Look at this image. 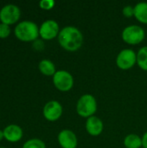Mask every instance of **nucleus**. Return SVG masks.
<instances>
[{
  "label": "nucleus",
  "instance_id": "nucleus-16",
  "mask_svg": "<svg viewBox=\"0 0 147 148\" xmlns=\"http://www.w3.org/2000/svg\"><path fill=\"white\" fill-rule=\"evenodd\" d=\"M137 64L142 70L147 71V46L140 48L138 51Z\"/></svg>",
  "mask_w": 147,
  "mask_h": 148
},
{
  "label": "nucleus",
  "instance_id": "nucleus-13",
  "mask_svg": "<svg viewBox=\"0 0 147 148\" xmlns=\"http://www.w3.org/2000/svg\"><path fill=\"white\" fill-rule=\"evenodd\" d=\"M134 16L141 23L147 24V3L140 2L134 6Z\"/></svg>",
  "mask_w": 147,
  "mask_h": 148
},
{
  "label": "nucleus",
  "instance_id": "nucleus-4",
  "mask_svg": "<svg viewBox=\"0 0 147 148\" xmlns=\"http://www.w3.org/2000/svg\"><path fill=\"white\" fill-rule=\"evenodd\" d=\"M122 40L129 45H137L143 42L146 37L144 29L139 25L133 24L126 26L121 34Z\"/></svg>",
  "mask_w": 147,
  "mask_h": 148
},
{
  "label": "nucleus",
  "instance_id": "nucleus-19",
  "mask_svg": "<svg viewBox=\"0 0 147 148\" xmlns=\"http://www.w3.org/2000/svg\"><path fill=\"white\" fill-rule=\"evenodd\" d=\"M55 1L54 0H42L39 2V6L41 9L45 10H49L54 8L55 6Z\"/></svg>",
  "mask_w": 147,
  "mask_h": 148
},
{
  "label": "nucleus",
  "instance_id": "nucleus-2",
  "mask_svg": "<svg viewBox=\"0 0 147 148\" xmlns=\"http://www.w3.org/2000/svg\"><path fill=\"white\" fill-rule=\"evenodd\" d=\"M14 33L16 37L22 42H33L39 36V27L36 23L25 20L18 23Z\"/></svg>",
  "mask_w": 147,
  "mask_h": 148
},
{
  "label": "nucleus",
  "instance_id": "nucleus-15",
  "mask_svg": "<svg viewBox=\"0 0 147 148\" xmlns=\"http://www.w3.org/2000/svg\"><path fill=\"white\" fill-rule=\"evenodd\" d=\"M124 146L126 148L142 147V138L138 134H130L124 139Z\"/></svg>",
  "mask_w": 147,
  "mask_h": 148
},
{
  "label": "nucleus",
  "instance_id": "nucleus-20",
  "mask_svg": "<svg viewBox=\"0 0 147 148\" xmlns=\"http://www.w3.org/2000/svg\"><path fill=\"white\" fill-rule=\"evenodd\" d=\"M122 13H123L124 16H126V17L134 16V7H133L131 5H126L123 8Z\"/></svg>",
  "mask_w": 147,
  "mask_h": 148
},
{
  "label": "nucleus",
  "instance_id": "nucleus-5",
  "mask_svg": "<svg viewBox=\"0 0 147 148\" xmlns=\"http://www.w3.org/2000/svg\"><path fill=\"white\" fill-rule=\"evenodd\" d=\"M53 83L59 91L68 92L74 86V78L66 70H57L53 75Z\"/></svg>",
  "mask_w": 147,
  "mask_h": 148
},
{
  "label": "nucleus",
  "instance_id": "nucleus-17",
  "mask_svg": "<svg viewBox=\"0 0 147 148\" xmlns=\"http://www.w3.org/2000/svg\"><path fill=\"white\" fill-rule=\"evenodd\" d=\"M23 148H46V145L42 140L34 138L27 140L23 144Z\"/></svg>",
  "mask_w": 147,
  "mask_h": 148
},
{
  "label": "nucleus",
  "instance_id": "nucleus-7",
  "mask_svg": "<svg viewBox=\"0 0 147 148\" xmlns=\"http://www.w3.org/2000/svg\"><path fill=\"white\" fill-rule=\"evenodd\" d=\"M21 16V10L18 6L9 3L0 10V21L2 23L10 25L16 23Z\"/></svg>",
  "mask_w": 147,
  "mask_h": 148
},
{
  "label": "nucleus",
  "instance_id": "nucleus-3",
  "mask_svg": "<svg viewBox=\"0 0 147 148\" xmlns=\"http://www.w3.org/2000/svg\"><path fill=\"white\" fill-rule=\"evenodd\" d=\"M97 101L94 95L85 94L81 95L76 103V112L82 118H89L94 116L97 111Z\"/></svg>",
  "mask_w": 147,
  "mask_h": 148
},
{
  "label": "nucleus",
  "instance_id": "nucleus-6",
  "mask_svg": "<svg viewBox=\"0 0 147 148\" xmlns=\"http://www.w3.org/2000/svg\"><path fill=\"white\" fill-rule=\"evenodd\" d=\"M137 63V54L131 49H122L116 57V65L122 70H128Z\"/></svg>",
  "mask_w": 147,
  "mask_h": 148
},
{
  "label": "nucleus",
  "instance_id": "nucleus-22",
  "mask_svg": "<svg viewBox=\"0 0 147 148\" xmlns=\"http://www.w3.org/2000/svg\"><path fill=\"white\" fill-rule=\"evenodd\" d=\"M3 138H4V136H3V131L0 130V141H1Z\"/></svg>",
  "mask_w": 147,
  "mask_h": 148
},
{
  "label": "nucleus",
  "instance_id": "nucleus-14",
  "mask_svg": "<svg viewBox=\"0 0 147 148\" xmlns=\"http://www.w3.org/2000/svg\"><path fill=\"white\" fill-rule=\"evenodd\" d=\"M38 69L40 72L46 76H53L57 71L54 62L48 59H43L39 62Z\"/></svg>",
  "mask_w": 147,
  "mask_h": 148
},
{
  "label": "nucleus",
  "instance_id": "nucleus-11",
  "mask_svg": "<svg viewBox=\"0 0 147 148\" xmlns=\"http://www.w3.org/2000/svg\"><path fill=\"white\" fill-rule=\"evenodd\" d=\"M85 127L89 135L99 136L103 132L104 124L103 121L99 117L94 115L87 119Z\"/></svg>",
  "mask_w": 147,
  "mask_h": 148
},
{
  "label": "nucleus",
  "instance_id": "nucleus-9",
  "mask_svg": "<svg viewBox=\"0 0 147 148\" xmlns=\"http://www.w3.org/2000/svg\"><path fill=\"white\" fill-rule=\"evenodd\" d=\"M59 33V24L52 19L44 21L39 27V36L44 40H52L56 36L58 37Z\"/></svg>",
  "mask_w": 147,
  "mask_h": 148
},
{
  "label": "nucleus",
  "instance_id": "nucleus-10",
  "mask_svg": "<svg viewBox=\"0 0 147 148\" xmlns=\"http://www.w3.org/2000/svg\"><path fill=\"white\" fill-rule=\"evenodd\" d=\"M58 143L62 148H76L78 145V140L76 134L69 130L63 129L58 134Z\"/></svg>",
  "mask_w": 147,
  "mask_h": 148
},
{
  "label": "nucleus",
  "instance_id": "nucleus-12",
  "mask_svg": "<svg viewBox=\"0 0 147 148\" xmlns=\"http://www.w3.org/2000/svg\"><path fill=\"white\" fill-rule=\"evenodd\" d=\"M3 131L4 139L11 143H15L21 140L23 135V129L18 125L16 124L8 125L6 127H4Z\"/></svg>",
  "mask_w": 147,
  "mask_h": 148
},
{
  "label": "nucleus",
  "instance_id": "nucleus-8",
  "mask_svg": "<svg viewBox=\"0 0 147 148\" xmlns=\"http://www.w3.org/2000/svg\"><path fill=\"white\" fill-rule=\"evenodd\" d=\"M63 113V108L62 104L57 101H48L42 109V114L44 118L49 121H58Z\"/></svg>",
  "mask_w": 147,
  "mask_h": 148
},
{
  "label": "nucleus",
  "instance_id": "nucleus-18",
  "mask_svg": "<svg viewBox=\"0 0 147 148\" xmlns=\"http://www.w3.org/2000/svg\"><path fill=\"white\" fill-rule=\"evenodd\" d=\"M10 25L4 24V23H0V38H7L10 35Z\"/></svg>",
  "mask_w": 147,
  "mask_h": 148
},
{
  "label": "nucleus",
  "instance_id": "nucleus-21",
  "mask_svg": "<svg viewBox=\"0 0 147 148\" xmlns=\"http://www.w3.org/2000/svg\"><path fill=\"white\" fill-rule=\"evenodd\" d=\"M142 147L147 148V132H146L142 137Z\"/></svg>",
  "mask_w": 147,
  "mask_h": 148
},
{
  "label": "nucleus",
  "instance_id": "nucleus-23",
  "mask_svg": "<svg viewBox=\"0 0 147 148\" xmlns=\"http://www.w3.org/2000/svg\"><path fill=\"white\" fill-rule=\"evenodd\" d=\"M0 148H5V147H0Z\"/></svg>",
  "mask_w": 147,
  "mask_h": 148
},
{
  "label": "nucleus",
  "instance_id": "nucleus-1",
  "mask_svg": "<svg viewBox=\"0 0 147 148\" xmlns=\"http://www.w3.org/2000/svg\"><path fill=\"white\" fill-rule=\"evenodd\" d=\"M84 37L81 31L75 26H66L60 30L58 42L61 47L69 52L80 49L83 44Z\"/></svg>",
  "mask_w": 147,
  "mask_h": 148
}]
</instances>
